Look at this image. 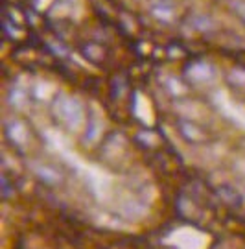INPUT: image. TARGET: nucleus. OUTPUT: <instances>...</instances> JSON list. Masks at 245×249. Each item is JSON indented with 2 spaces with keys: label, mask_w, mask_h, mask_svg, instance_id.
Segmentation results:
<instances>
[{
  "label": "nucleus",
  "mask_w": 245,
  "mask_h": 249,
  "mask_svg": "<svg viewBox=\"0 0 245 249\" xmlns=\"http://www.w3.org/2000/svg\"><path fill=\"white\" fill-rule=\"evenodd\" d=\"M219 194H221V197H223L228 205H234V207H238L240 201H242L240 194H238L234 188H230V187H221L219 188Z\"/></svg>",
  "instance_id": "5"
},
{
  "label": "nucleus",
  "mask_w": 245,
  "mask_h": 249,
  "mask_svg": "<svg viewBox=\"0 0 245 249\" xmlns=\"http://www.w3.org/2000/svg\"><path fill=\"white\" fill-rule=\"evenodd\" d=\"M166 242L177 249H207L210 238L207 232L197 231L193 227H181L175 229Z\"/></svg>",
  "instance_id": "1"
},
{
  "label": "nucleus",
  "mask_w": 245,
  "mask_h": 249,
  "mask_svg": "<svg viewBox=\"0 0 245 249\" xmlns=\"http://www.w3.org/2000/svg\"><path fill=\"white\" fill-rule=\"evenodd\" d=\"M53 111L72 129L79 127L81 120H83V109L79 106V102L76 98H70V96H61V98L57 100Z\"/></svg>",
  "instance_id": "2"
},
{
  "label": "nucleus",
  "mask_w": 245,
  "mask_h": 249,
  "mask_svg": "<svg viewBox=\"0 0 245 249\" xmlns=\"http://www.w3.org/2000/svg\"><path fill=\"white\" fill-rule=\"evenodd\" d=\"M8 135H9V139L15 144H18V146L26 144V141H28L26 127L20 124V122H11V124L8 125Z\"/></svg>",
  "instance_id": "3"
},
{
  "label": "nucleus",
  "mask_w": 245,
  "mask_h": 249,
  "mask_svg": "<svg viewBox=\"0 0 245 249\" xmlns=\"http://www.w3.org/2000/svg\"><path fill=\"white\" fill-rule=\"evenodd\" d=\"M35 172H37V176L41 179H44L46 183H50V185H55V183H59L61 181V176L55 172V170L48 168V166H43V164H39V166H35Z\"/></svg>",
  "instance_id": "4"
},
{
  "label": "nucleus",
  "mask_w": 245,
  "mask_h": 249,
  "mask_svg": "<svg viewBox=\"0 0 245 249\" xmlns=\"http://www.w3.org/2000/svg\"><path fill=\"white\" fill-rule=\"evenodd\" d=\"M212 69H209L207 65H195L193 69H190V76L195 78V80H209L212 78Z\"/></svg>",
  "instance_id": "6"
}]
</instances>
